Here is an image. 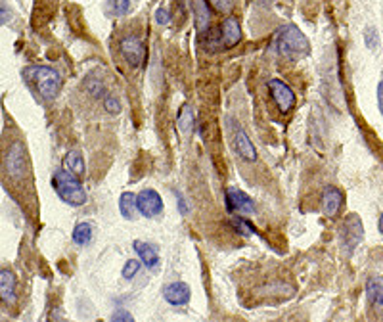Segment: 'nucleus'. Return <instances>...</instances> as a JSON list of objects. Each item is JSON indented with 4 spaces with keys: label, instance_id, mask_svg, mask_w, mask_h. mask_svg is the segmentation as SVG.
Instances as JSON below:
<instances>
[{
    "label": "nucleus",
    "instance_id": "nucleus-1",
    "mask_svg": "<svg viewBox=\"0 0 383 322\" xmlns=\"http://www.w3.org/2000/svg\"><path fill=\"white\" fill-rule=\"evenodd\" d=\"M272 48L282 58H303L310 52L309 38L305 37L303 31L293 24L282 25L276 29L272 37Z\"/></svg>",
    "mask_w": 383,
    "mask_h": 322
},
{
    "label": "nucleus",
    "instance_id": "nucleus-2",
    "mask_svg": "<svg viewBox=\"0 0 383 322\" xmlns=\"http://www.w3.org/2000/svg\"><path fill=\"white\" fill-rule=\"evenodd\" d=\"M21 75H23L25 83L33 85L44 100H54L60 93L62 77L58 73V69L50 68V66H27Z\"/></svg>",
    "mask_w": 383,
    "mask_h": 322
},
{
    "label": "nucleus",
    "instance_id": "nucleus-3",
    "mask_svg": "<svg viewBox=\"0 0 383 322\" xmlns=\"http://www.w3.org/2000/svg\"><path fill=\"white\" fill-rule=\"evenodd\" d=\"M52 186L56 190L58 198L65 204L73 205V207H80V205L87 204L88 196L80 185V180L77 179V175H73L68 169H58L52 177Z\"/></svg>",
    "mask_w": 383,
    "mask_h": 322
},
{
    "label": "nucleus",
    "instance_id": "nucleus-4",
    "mask_svg": "<svg viewBox=\"0 0 383 322\" xmlns=\"http://www.w3.org/2000/svg\"><path fill=\"white\" fill-rule=\"evenodd\" d=\"M362 238H364V227H362V221H360L359 215H355V213L347 215L340 230L341 249L347 255H351L360 242H362Z\"/></svg>",
    "mask_w": 383,
    "mask_h": 322
},
{
    "label": "nucleus",
    "instance_id": "nucleus-5",
    "mask_svg": "<svg viewBox=\"0 0 383 322\" xmlns=\"http://www.w3.org/2000/svg\"><path fill=\"white\" fill-rule=\"evenodd\" d=\"M4 171L10 179H23L29 171V161H27V152L21 142H12L4 157Z\"/></svg>",
    "mask_w": 383,
    "mask_h": 322
},
{
    "label": "nucleus",
    "instance_id": "nucleus-6",
    "mask_svg": "<svg viewBox=\"0 0 383 322\" xmlns=\"http://www.w3.org/2000/svg\"><path fill=\"white\" fill-rule=\"evenodd\" d=\"M119 48H121V54L127 60L130 68H142L144 63H146V58H148V50H146V44L138 35H127L125 38H121V44H119Z\"/></svg>",
    "mask_w": 383,
    "mask_h": 322
},
{
    "label": "nucleus",
    "instance_id": "nucleus-7",
    "mask_svg": "<svg viewBox=\"0 0 383 322\" xmlns=\"http://www.w3.org/2000/svg\"><path fill=\"white\" fill-rule=\"evenodd\" d=\"M266 88H268V93H271L274 104L278 105L280 112L290 113L291 108L295 105V93L285 85L284 80L271 79L266 83Z\"/></svg>",
    "mask_w": 383,
    "mask_h": 322
},
{
    "label": "nucleus",
    "instance_id": "nucleus-8",
    "mask_svg": "<svg viewBox=\"0 0 383 322\" xmlns=\"http://www.w3.org/2000/svg\"><path fill=\"white\" fill-rule=\"evenodd\" d=\"M224 202H226V209L230 213H241V215H253L255 213L253 199L238 188H229L224 194Z\"/></svg>",
    "mask_w": 383,
    "mask_h": 322
},
{
    "label": "nucleus",
    "instance_id": "nucleus-9",
    "mask_svg": "<svg viewBox=\"0 0 383 322\" xmlns=\"http://www.w3.org/2000/svg\"><path fill=\"white\" fill-rule=\"evenodd\" d=\"M138 211L140 215H144L146 219L159 217L161 211H163V198L159 196V192H155L152 188H146L142 192L138 194Z\"/></svg>",
    "mask_w": 383,
    "mask_h": 322
},
{
    "label": "nucleus",
    "instance_id": "nucleus-10",
    "mask_svg": "<svg viewBox=\"0 0 383 322\" xmlns=\"http://www.w3.org/2000/svg\"><path fill=\"white\" fill-rule=\"evenodd\" d=\"M219 38L223 44V50H230L241 43V27L236 18H226L219 25Z\"/></svg>",
    "mask_w": 383,
    "mask_h": 322
},
{
    "label": "nucleus",
    "instance_id": "nucleus-11",
    "mask_svg": "<svg viewBox=\"0 0 383 322\" xmlns=\"http://www.w3.org/2000/svg\"><path fill=\"white\" fill-rule=\"evenodd\" d=\"M192 290L184 282H171L163 288V299L173 307H182L190 301Z\"/></svg>",
    "mask_w": 383,
    "mask_h": 322
},
{
    "label": "nucleus",
    "instance_id": "nucleus-12",
    "mask_svg": "<svg viewBox=\"0 0 383 322\" xmlns=\"http://www.w3.org/2000/svg\"><path fill=\"white\" fill-rule=\"evenodd\" d=\"M343 205V194L335 186H326L322 192V211L326 217H335Z\"/></svg>",
    "mask_w": 383,
    "mask_h": 322
},
{
    "label": "nucleus",
    "instance_id": "nucleus-13",
    "mask_svg": "<svg viewBox=\"0 0 383 322\" xmlns=\"http://www.w3.org/2000/svg\"><path fill=\"white\" fill-rule=\"evenodd\" d=\"M234 148L243 161H249V163L257 161V150H255L253 142H251V138H249L248 133L243 129H240V127H238L234 133Z\"/></svg>",
    "mask_w": 383,
    "mask_h": 322
},
{
    "label": "nucleus",
    "instance_id": "nucleus-14",
    "mask_svg": "<svg viewBox=\"0 0 383 322\" xmlns=\"http://www.w3.org/2000/svg\"><path fill=\"white\" fill-rule=\"evenodd\" d=\"M366 296L370 299L372 307L376 313L383 318V279L379 276H372L366 282Z\"/></svg>",
    "mask_w": 383,
    "mask_h": 322
},
{
    "label": "nucleus",
    "instance_id": "nucleus-15",
    "mask_svg": "<svg viewBox=\"0 0 383 322\" xmlns=\"http://www.w3.org/2000/svg\"><path fill=\"white\" fill-rule=\"evenodd\" d=\"M194 14H196V27L199 35L211 31V4L207 0H194Z\"/></svg>",
    "mask_w": 383,
    "mask_h": 322
},
{
    "label": "nucleus",
    "instance_id": "nucleus-16",
    "mask_svg": "<svg viewBox=\"0 0 383 322\" xmlns=\"http://www.w3.org/2000/svg\"><path fill=\"white\" fill-rule=\"evenodd\" d=\"M132 248H135V251L138 254L140 261H142L144 265L148 266L149 271L157 269V265H159V254H157V248H155V246L146 244V242L136 240L135 244H132Z\"/></svg>",
    "mask_w": 383,
    "mask_h": 322
},
{
    "label": "nucleus",
    "instance_id": "nucleus-17",
    "mask_svg": "<svg viewBox=\"0 0 383 322\" xmlns=\"http://www.w3.org/2000/svg\"><path fill=\"white\" fill-rule=\"evenodd\" d=\"M0 298H2L4 305L16 303V276L8 269L0 273Z\"/></svg>",
    "mask_w": 383,
    "mask_h": 322
},
{
    "label": "nucleus",
    "instance_id": "nucleus-18",
    "mask_svg": "<svg viewBox=\"0 0 383 322\" xmlns=\"http://www.w3.org/2000/svg\"><path fill=\"white\" fill-rule=\"evenodd\" d=\"M138 196L132 192H123L121 198H119V213L123 215V219L127 221H135L138 217Z\"/></svg>",
    "mask_w": 383,
    "mask_h": 322
},
{
    "label": "nucleus",
    "instance_id": "nucleus-19",
    "mask_svg": "<svg viewBox=\"0 0 383 322\" xmlns=\"http://www.w3.org/2000/svg\"><path fill=\"white\" fill-rule=\"evenodd\" d=\"M63 163H65V169L71 171L73 175H77V177H83L85 171H87V165H85L83 154H80L77 148L69 150L68 154H65V157H63Z\"/></svg>",
    "mask_w": 383,
    "mask_h": 322
},
{
    "label": "nucleus",
    "instance_id": "nucleus-20",
    "mask_svg": "<svg viewBox=\"0 0 383 322\" xmlns=\"http://www.w3.org/2000/svg\"><path fill=\"white\" fill-rule=\"evenodd\" d=\"M194 123H196V115H194V110H192L190 104H184L179 110V118H177V125H179V130L182 135H190L194 130Z\"/></svg>",
    "mask_w": 383,
    "mask_h": 322
},
{
    "label": "nucleus",
    "instance_id": "nucleus-21",
    "mask_svg": "<svg viewBox=\"0 0 383 322\" xmlns=\"http://www.w3.org/2000/svg\"><path fill=\"white\" fill-rule=\"evenodd\" d=\"M73 242L77 246H88L90 240H93V224L88 221H80V223L75 224L73 234H71Z\"/></svg>",
    "mask_w": 383,
    "mask_h": 322
},
{
    "label": "nucleus",
    "instance_id": "nucleus-22",
    "mask_svg": "<svg viewBox=\"0 0 383 322\" xmlns=\"http://www.w3.org/2000/svg\"><path fill=\"white\" fill-rule=\"evenodd\" d=\"M230 224H232V229L240 236H246V238H248V236L255 234V227L246 219V215H236V217H232Z\"/></svg>",
    "mask_w": 383,
    "mask_h": 322
},
{
    "label": "nucleus",
    "instance_id": "nucleus-23",
    "mask_svg": "<svg viewBox=\"0 0 383 322\" xmlns=\"http://www.w3.org/2000/svg\"><path fill=\"white\" fill-rule=\"evenodd\" d=\"M85 87H87L88 94H90L93 98H104L105 96V88H104V85H102V80L87 79Z\"/></svg>",
    "mask_w": 383,
    "mask_h": 322
},
{
    "label": "nucleus",
    "instance_id": "nucleus-24",
    "mask_svg": "<svg viewBox=\"0 0 383 322\" xmlns=\"http://www.w3.org/2000/svg\"><path fill=\"white\" fill-rule=\"evenodd\" d=\"M140 271V261L138 259H129L125 263L123 266V279L125 280H132Z\"/></svg>",
    "mask_w": 383,
    "mask_h": 322
},
{
    "label": "nucleus",
    "instance_id": "nucleus-25",
    "mask_svg": "<svg viewBox=\"0 0 383 322\" xmlns=\"http://www.w3.org/2000/svg\"><path fill=\"white\" fill-rule=\"evenodd\" d=\"M104 108L110 115H119L121 113V102L115 96H104Z\"/></svg>",
    "mask_w": 383,
    "mask_h": 322
},
{
    "label": "nucleus",
    "instance_id": "nucleus-26",
    "mask_svg": "<svg viewBox=\"0 0 383 322\" xmlns=\"http://www.w3.org/2000/svg\"><path fill=\"white\" fill-rule=\"evenodd\" d=\"M110 6L115 16H127L130 12V0H110Z\"/></svg>",
    "mask_w": 383,
    "mask_h": 322
},
{
    "label": "nucleus",
    "instance_id": "nucleus-27",
    "mask_svg": "<svg viewBox=\"0 0 383 322\" xmlns=\"http://www.w3.org/2000/svg\"><path fill=\"white\" fill-rule=\"evenodd\" d=\"M207 2H209L213 8H216V12L223 14H229L236 4V0H207Z\"/></svg>",
    "mask_w": 383,
    "mask_h": 322
},
{
    "label": "nucleus",
    "instance_id": "nucleus-28",
    "mask_svg": "<svg viewBox=\"0 0 383 322\" xmlns=\"http://www.w3.org/2000/svg\"><path fill=\"white\" fill-rule=\"evenodd\" d=\"M364 41H366V46L370 50H376L377 44H379V35H377L376 27H368L364 33Z\"/></svg>",
    "mask_w": 383,
    "mask_h": 322
},
{
    "label": "nucleus",
    "instance_id": "nucleus-29",
    "mask_svg": "<svg viewBox=\"0 0 383 322\" xmlns=\"http://www.w3.org/2000/svg\"><path fill=\"white\" fill-rule=\"evenodd\" d=\"M155 21L159 25H167L171 21V14H169L167 8H157L155 12Z\"/></svg>",
    "mask_w": 383,
    "mask_h": 322
},
{
    "label": "nucleus",
    "instance_id": "nucleus-30",
    "mask_svg": "<svg viewBox=\"0 0 383 322\" xmlns=\"http://www.w3.org/2000/svg\"><path fill=\"white\" fill-rule=\"evenodd\" d=\"M112 321L113 322H121V321L132 322V321H135V318L130 316L129 311H115V313H113V316H112Z\"/></svg>",
    "mask_w": 383,
    "mask_h": 322
},
{
    "label": "nucleus",
    "instance_id": "nucleus-31",
    "mask_svg": "<svg viewBox=\"0 0 383 322\" xmlns=\"http://www.w3.org/2000/svg\"><path fill=\"white\" fill-rule=\"evenodd\" d=\"M377 108H379V112L383 115V80L377 85Z\"/></svg>",
    "mask_w": 383,
    "mask_h": 322
},
{
    "label": "nucleus",
    "instance_id": "nucleus-32",
    "mask_svg": "<svg viewBox=\"0 0 383 322\" xmlns=\"http://www.w3.org/2000/svg\"><path fill=\"white\" fill-rule=\"evenodd\" d=\"M177 198H179V211L182 213V215H188V213H190V209L186 207V202H182V198H180V196H177Z\"/></svg>",
    "mask_w": 383,
    "mask_h": 322
},
{
    "label": "nucleus",
    "instance_id": "nucleus-33",
    "mask_svg": "<svg viewBox=\"0 0 383 322\" xmlns=\"http://www.w3.org/2000/svg\"><path fill=\"white\" fill-rule=\"evenodd\" d=\"M8 18H10V12H8L6 4H2V24H6Z\"/></svg>",
    "mask_w": 383,
    "mask_h": 322
},
{
    "label": "nucleus",
    "instance_id": "nucleus-34",
    "mask_svg": "<svg viewBox=\"0 0 383 322\" xmlns=\"http://www.w3.org/2000/svg\"><path fill=\"white\" fill-rule=\"evenodd\" d=\"M377 229H379V234L383 236V213L382 217H379V223H377Z\"/></svg>",
    "mask_w": 383,
    "mask_h": 322
},
{
    "label": "nucleus",
    "instance_id": "nucleus-35",
    "mask_svg": "<svg viewBox=\"0 0 383 322\" xmlns=\"http://www.w3.org/2000/svg\"><path fill=\"white\" fill-rule=\"evenodd\" d=\"M263 2H271V0H263Z\"/></svg>",
    "mask_w": 383,
    "mask_h": 322
}]
</instances>
